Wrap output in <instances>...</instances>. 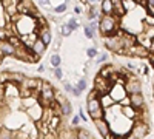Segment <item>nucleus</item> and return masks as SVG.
Masks as SVG:
<instances>
[{"instance_id":"f257e3e1","label":"nucleus","mask_w":154,"mask_h":139,"mask_svg":"<svg viewBox=\"0 0 154 139\" xmlns=\"http://www.w3.org/2000/svg\"><path fill=\"white\" fill-rule=\"evenodd\" d=\"M99 30L102 31V34L105 37L106 36H116L119 31L117 16H102L100 23H99Z\"/></svg>"},{"instance_id":"f03ea898","label":"nucleus","mask_w":154,"mask_h":139,"mask_svg":"<svg viewBox=\"0 0 154 139\" xmlns=\"http://www.w3.org/2000/svg\"><path fill=\"white\" fill-rule=\"evenodd\" d=\"M103 42H105V46L108 49H111V51L117 53V54H126V49L123 46L122 31L120 30L117 31V34H116V36H106L105 39H103Z\"/></svg>"},{"instance_id":"7ed1b4c3","label":"nucleus","mask_w":154,"mask_h":139,"mask_svg":"<svg viewBox=\"0 0 154 139\" xmlns=\"http://www.w3.org/2000/svg\"><path fill=\"white\" fill-rule=\"evenodd\" d=\"M148 133H149L148 124H145L142 121H134L133 127L130 128V131H128V134H126V139H142Z\"/></svg>"},{"instance_id":"20e7f679","label":"nucleus","mask_w":154,"mask_h":139,"mask_svg":"<svg viewBox=\"0 0 154 139\" xmlns=\"http://www.w3.org/2000/svg\"><path fill=\"white\" fill-rule=\"evenodd\" d=\"M86 110L89 113V116H91V119H102L103 118V113H105V110L102 108V105L99 102V99H88Z\"/></svg>"},{"instance_id":"39448f33","label":"nucleus","mask_w":154,"mask_h":139,"mask_svg":"<svg viewBox=\"0 0 154 139\" xmlns=\"http://www.w3.org/2000/svg\"><path fill=\"white\" fill-rule=\"evenodd\" d=\"M112 85H114L112 81L105 79V77H102V76H97L96 81H94V90H97L99 94H106L111 90Z\"/></svg>"},{"instance_id":"423d86ee","label":"nucleus","mask_w":154,"mask_h":139,"mask_svg":"<svg viewBox=\"0 0 154 139\" xmlns=\"http://www.w3.org/2000/svg\"><path fill=\"white\" fill-rule=\"evenodd\" d=\"M123 88H125V91H126L128 96H130V94H136V93H142V85H140V82L137 79H134L133 76L130 79L125 81Z\"/></svg>"},{"instance_id":"0eeeda50","label":"nucleus","mask_w":154,"mask_h":139,"mask_svg":"<svg viewBox=\"0 0 154 139\" xmlns=\"http://www.w3.org/2000/svg\"><path fill=\"white\" fill-rule=\"evenodd\" d=\"M108 94H109V97L114 100V102H119V100H122L125 96H128L126 91H125V88H123V85L117 84V82L111 87V90L108 91Z\"/></svg>"},{"instance_id":"6e6552de","label":"nucleus","mask_w":154,"mask_h":139,"mask_svg":"<svg viewBox=\"0 0 154 139\" xmlns=\"http://www.w3.org/2000/svg\"><path fill=\"white\" fill-rule=\"evenodd\" d=\"M26 111V116L31 119V121H34V122H37V121H40V118H42V113H43V107L38 104V102H35L32 107H29V108H26L25 110Z\"/></svg>"},{"instance_id":"1a4fd4ad","label":"nucleus","mask_w":154,"mask_h":139,"mask_svg":"<svg viewBox=\"0 0 154 139\" xmlns=\"http://www.w3.org/2000/svg\"><path fill=\"white\" fill-rule=\"evenodd\" d=\"M40 85H42V81L31 79V77H25L19 87L20 88H26V90H31V91H40Z\"/></svg>"},{"instance_id":"9d476101","label":"nucleus","mask_w":154,"mask_h":139,"mask_svg":"<svg viewBox=\"0 0 154 139\" xmlns=\"http://www.w3.org/2000/svg\"><path fill=\"white\" fill-rule=\"evenodd\" d=\"M130 105L139 111H142L145 108V97L142 96V93H136V94H130Z\"/></svg>"},{"instance_id":"9b49d317","label":"nucleus","mask_w":154,"mask_h":139,"mask_svg":"<svg viewBox=\"0 0 154 139\" xmlns=\"http://www.w3.org/2000/svg\"><path fill=\"white\" fill-rule=\"evenodd\" d=\"M94 125L97 127V130H99L100 136H103L105 139H108V137H109V134H111V128H109L108 122H106L103 118H102V119H94Z\"/></svg>"},{"instance_id":"f8f14e48","label":"nucleus","mask_w":154,"mask_h":139,"mask_svg":"<svg viewBox=\"0 0 154 139\" xmlns=\"http://www.w3.org/2000/svg\"><path fill=\"white\" fill-rule=\"evenodd\" d=\"M14 51H16V48L12 46L6 39L5 40H0V54H2V56L11 57V56H14Z\"/></svg>"},{"instance_id":"ddd939ff","label":"nucleus","mask_w":154,"mask_h":139,"mask_svg":"<svg viewBox=\"0 0 154 139\" xmlns=\"http://www.w3.org/2000/svg\"><path fill=\"white\" fill-rule=\"evenodd\" d=\"M45 49H46V46H45V45L42 43V40L37 37V39H35V42L31 45V51H32L35 56H42V54L45 53Z\"/></svg>"},{"instance_id":"4468645a","label":"nucleus","mask_w":154,"mask_h":139,"mask_svg":"<svg viewBox=\"0 0 154 139\" xmlns=\"http://www.w3.org/2000/svg\"><path fill=\"white\" fill-rule=\"evenodd\" d=\"M100 11H102L103 16H112L114 14V5H112L111 0H103V2H102Z\"/></svg>"},{"instance_id":"2eb2a0df","label":"nucleus","mask_w":154,"mask_h":139,"mask_svg":"<svg viewBox=\"0 0 154 139\" xmlns=\"http://www.w3.org/2000/svg\"><path fill=\"white\" fill-rule=\"evenodd\" d=\"M99 102H100V105H102V108L103 110H106V108H109V107H112L116 102L109 97V94L106 93V94H100V97H99Z\"/></svg>"},{"instance_id":"dca6fc26","label":"nucleus","mask_w":154,"mask_h":139,"mask_svg":"<svg viewBox=\"0 0 154 139\" xmlns=\"http://www.w3.org/2000/svg\"><path fill=\"white\" fill-rule=\"evenodd\" d=\"M114 71H116V70L112 68V65H105L103 68L99 71V76H102V77H105V79H109Z\"/></svg>"},{"instance_id":"f3484780","label":"nucleus","mask_w":154,"mask_h":139,"mask_svg":"<svg viewBox=\"0 0 154 139\" xmlns=\"http://www.w3.org/2000/svg\"><path fill=\"white\" fill-rule=\"evenodd\" d=\"M37 102V99L34 97V96H28V97H23L22 99V107L26 110V108H29V107H32L34 104Z\"/></svg>"},{"instance_id":"a211bd4d","label":"nucleus","mask_w":154,"mask_h":139,"mask_svg":"<svg viewBox=\"0 0 154 139\" xmlns=\"http://www.w3.org/2000/svg\"><path fill=\"white\" fill-rule=\"evenodd\" d=\"M75 136H77V139H94L91 134H89V131L85 130V128H77Z\"/></svg>"},{"instance_id":"6ab92c4d","label":"nucleus","mask_w":154,"mask_h":139,"mask_svg":"<svg viewBox=\"0 0 154 139\" xmlns=\"http://www.w3.org/2000/svg\"><path fill=\"white\" fill-rule=\"evenodd\" d=\"M0 139H14V133L8 128L0 130Z\"/></svg>"},{"instance_id":"aec40b11","label":"nucleus","mask_w":154,"mask_h":139,"mask_svg":"<svg viewBox=\"0 0 154 139\" xmlns=\"http://www.w3.org/2000/svg\"><path fill=\"white\" fill-rule=\"evenodd\" d=\"M49 62H51V65H53V67L56 68V67H59V65L62 64V57H60L59 54H54V56H51Z\"/></svg>"},{"instance_id":"412c9836","label":"nucleus","mask_w":154,"mask_h":139,"mask_svg":"<svg viewBox=\"0 0 154 139\" xmlns=\"http://www.w3.org/2000/svg\"><path fill=\"white\" fill-rule=\"evenodd\" d=\"M66 25H68V28H69L71 31H74V30L79 28V23H77V20H75V19H69V22H68Z\"/></svg>"},{"instance_id":"4be33fe9","label":"nucleus","mask_w":154,"mask_h":139,"mask_svg":"<svg viewBox=\"0 0 154 139\" xmlns=\"http://www.w3.org/2000/svg\"><path fill=\"white\" fill-rule=\"evenodd\" d=\"M85 37H86V39H93V37H94V31L89 28V25L85 27Z\"/></svg>"},{"instance_id":"5701e85b","label":"nucleus","mask_w":154,"mask_h":139,"mask_svg":"<svg viewBox=\"0 0 154 139\" xmlns=\"http://www.w3.org/2000/svg\"><path fill=\"white\" fill-rule=\"evenodd\" d=\"M60 34H62L63 37H66V36H69V34H71V30L68 28V25H62V28H60Z\"/></svg>"},{"instance_id":"b1692460","label":"nucleus","mask_w":154,"mask_h":139,"mask_svg":"<svg viewBox=\"0 0 154 139\" xmlns=\"http://www.w3.org/2000/svg\"><path fill=\"white\" fill-rule=\"evenodd\" d=\"M99 12H100V11H99L97 8H91V12L88 14V19H89V20H94V19L99 16Z\"/></svg>"},{"instance_id":"393cba45","label":"nucleus","mask_w":154,"mask_h":139,"mask_svg":"<svg viewBox=\"0 0 154 139\" xmlns=\"http://www.w3.org/2000/svg\"><path fill=\"white\" fill-rule=\"evenodd\" d=\"M146 9L149 12V16H152V12H154V0H146Z\"/></svg>"},{"instance_id":"a878e982","label":"nucleus","mask_w":154,"mask_h":139,"mask_svg":"<svg viewBox=\"0 0 154 139\" xmlns=\"http://www.w3.org/2000/svg\"><path fill=\"white\" fill-rule=\"evenodd\" d=\"M65 11H66V3H62V5L54 8V12H57V14H62V12H65Z\"/></svg>"},{"instance_id":"bb28decb","label":"nucleus","mask_w":154,"mask_h":139,"mask_svg":"<svg viewBox=\"0 0 154 139\" xmlns=\"http://www.w3.org/2000/svg\"><path fill=\"white\" fill-rule=\"evenodd\" d=\"M42 139H57V134H56L54 131H49V133L43 134V136H42Z\"/></svg>"},{"instance_id":"cd10ccee","label":"nucleus","mask_w":154,"mask_h":139,"mask_svg":"<svg viewBox=\"0 0 154 139\" xmlns=\"http://www.w3.org/2000/svg\"><path fill=\"white\" fill-rule=\"evenodd\" d=\"M77 88H79L80 91H83L85 88H86V81H85V79H80V81H79V84H77Z\"/></svg>"},{"instance_id":"c85d7f7f","label":"nucleus","mask_w":154,"mask_h":139,"mask_svg":"<svg viewBox=\"0 0 154 139\" xmlns=\"http://www.w3.org/2000/svg\"><path fill=\"white\" fill-rule=\"evenodd\" d=\"M54 76H56L57 79H62V77H63V71H62L59 67H56V68H54Z\"/></svg>"},{"instance_id":"c756f323","label":"nucleus","mask_w":154,"mask_h":139,"mask_svg":"<svg viewBox=\"0 0 154 139\" xmlns=\"http://www.w3.org/2000/svg\"><path fill=\"white\" fill-rule=\"evenodd\" d=\"M86 54H88V57H96L97 56V49L96 48H89L86 51Z\"/></svg>"},{"instance_id":"7c9ffc66","label":"nucleus","mask_w":154,"mask_h":139,"mask_svg":"<svg viewBox=\"0 0 154 139\" xmlns=\"http://www.w3.org/2000/svg\"><path fill=\"white\" fill-rule=\"evenodd\" d=\"M79 122H80V118H79V116H74V118L71 119V124L74 125V127H75V125H79Z\"/></svg>"},{"instance_id":"2f4dec72","label":"nucleus","mask_w":154,"mask_h":139,"mask_svg":"<svg viewBox=\"0 0 154 139\" xmlns=\"http://www.w3.org/2000/svg\"><path fill=\"white\" fill-rule=\"evenodd\" d=\"M71 93L74 94V96H80V90H79V88H77V87H72V90H71Z\"/></svg>"},{"instance_id":"473e14b6","label":"nucleus","mask_w":154,"mask_h":139,"mask_svg":"<svg viewBox=\"0 0 154 139\" xmlns=\"http://www.w3.org/2000/svg\"><path fill=\"white\" fill-rule=\"evenodd\" d=\"M5 39H6V33L3 28H0V40H5Z\"/></svg>"},{"instance_id":"72a5a7b5","label":"nucleus","mask_w":154,"mask_h":139,"mask_svg":"<svg viewBox=\"0 0 154 139\" xmlns=\"http://www.w3.org/2000/svg\"><path fill=\"white\" fill-rule=\"evenodd\" d=\"M106 59H108V56H106V54H100V56L97 57V62H105Z\"/></svg>"},{"instance_id":"f704fd0d","label":"nucleus","mask_w":154,"mask_h":139,"mask_svg":"<svg viewBox=\"0 0 154 139\" xmlns=\"http://www.w3.org/2000/svg\"><path fill=\"white\" fill-rule=\"evenodd\" d=\"M126 67L130 68L131 71H136V64H133V62H128V64H126Z\"/></svg>"},{"instance_id":"c9c22d12","label":"nucleus","mask_w":154,"mask_h":139,"mask_svg":"<svg viewBox=\"0 0 154 139\" xmlns=\"http://www.w3.org/2000/svg\"><path fill=\"white\" fill-rule=\"evenodd\" d=\"M38 3H40L42 6H48L51 2H49V0H38Z\"/></svg>"},{"instance_id":"e433bc0d","label":"nucleus","mask_w":154,"mask_h":139,"mask_svg":"<svg viewBox=\"0 0 154 139\" xmlns=\"http://www.w3.org/2000/svg\"><path fill=\"white\" fill-rule=\"evenodd\" d=\"M63 87H65V90H66V91H69V93H71V90H72V87H71V85H69L68 82H65V84H63Z\"/></svg>"},{"instance_id":"4c0bfd02","label":"nucleus","mask_w":154,"mask_h":139,"mask_svg":"<svg viewBox=\"0 0 154 139\" xmlns=\"http://www.w3.org/2000/svg\"><path fill=\"white\" fill-rule=\"evenodd\" d=\"M146 20L149 22V27H152V16H148V17H146Z\"/></svg>"},{"instance_id":"58836bf2","label":"nucleus","mask_w":154,"mask_h":139,"mask_svg":"<svg viewBox=\"0 0 154 139\" xmlns=\"http://www.w3.org/2000/svg\"><path fill=\"white\" fill-rule=\"evenodd\" d=\"M37 71H38V73H43V71H45V67H43V65H38V70H37Z\"/></svg>"},{"instance_id":"ea45409f","label":"nucleus","mask_w":154,"mask_h":139,"mask_svg":"<svg viewBox=\"0 0 154 139\" xmlns=\"http://www.w3.org/2000/svg\"><path fill=\"white\" fill-rule=\"evenodd\" d=\"M148 71H149V68H148V67H145V70H143V74H148Z\"/></svg>"},{"instance_id":"a19ab883","label":"nucleus","mask_w":154,"mask_h":139,"mask_svg":"<svg viewBox=\"0 0 154 139\" xmlns=\"http://www.w3.org/2000/svg\"><path fill=\"white\" fill-rule=\"evenodd\" d=\"M0 91H2V85H0Z\"/></svg>"},{"instance_id":"79ce46f5","label":"nucleus","mask_w":154,"mask_h":139,"mask_svg":"<svg viewBox=\"0 0 154 139\" xmlns=\"http://www.w3.org/2000/svg\"><path fill=\"white\" fill-rule=\"evenodd\" d=\"M2 2H3V0H2Z\"/></svg>"}]
</instances>
